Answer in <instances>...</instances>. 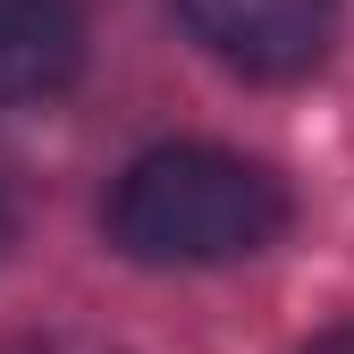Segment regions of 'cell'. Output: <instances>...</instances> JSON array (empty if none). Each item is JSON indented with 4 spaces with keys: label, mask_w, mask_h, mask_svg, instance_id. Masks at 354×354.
Returning <instances> with one entry per match:
<instances>
[{
    "label": "cell",
    "mask_w": 354,
    "mask_h": 354,
    "mask_svg": "<svg viewBox=\"0 0 354 354\" xmlns=\"http://www.w3.org/2000/svg\"><path fill=\"white\" fill-rule=\"evenodd\" d=\"M84 59L76 0H0V110L51 102Z\"/></svg>",
    "instance_id": "3957f363"
},
{
    "label": "cell",
    "mask_w": 354,
    "mask_h": 354,
    "mask_svg": "<svg viewBox=\"0 0 354 354\" xmlns=\"http://www.w3.org/2000/svg\"><path fill=\"white\" fill-rule=\"evenodd\" d=\"M287 186L245 152L219 144H160L127 160L110 186V245L144 270H211V261H245L287 236Z\"/></svg>",
    "instance_id": "6da1fadb"
},
{
    "label": "cell",
    "mask_w": 354,
    "mask_h": 354,
    "mask_svg": "<svg viewBox=\"0 0 354 354\" xmlns=\"http://www.w3.org/2000/svg\"><path fill=\"white\" fill-rule=\"evenodd\" d=\"M304 354H354V329H329V337H313Z\"/></svg>",
    "instance_id": "5b68a950"
},
{
    "label": "cell",
    "mask_w": 354,
    "mask_h": 354,
    "mask_svg": "<svg viewBox=\"0 0 354 354\" xmlns=\"http://www.w3.org/2000/svg\"><path fill=\"white\" fill-rule=\"evenodd\" d=\"M0 354H110L102 337H68V329H51V337H17V346H0Z\"/></svg>",
    "instance_id": "277c9868"
},
{
    "label": "cell",
    "mask_w": 354,
    "mask_h": 354,
    "mask_svg": "<svg viewBox=\"0 0 354 354\" xmlns=\"http://www.w3.org/2000/svg\"><path fill=\"white\" fill-rule=\"evenodd\" d=\"M219 68L253 84H295L337 51V0H169Z\"/></svg>",
    "instance_id": "7a4b0ae2"
}]
</instances>
